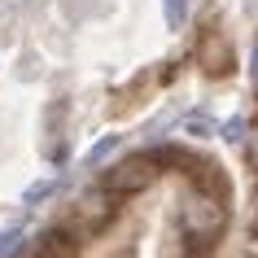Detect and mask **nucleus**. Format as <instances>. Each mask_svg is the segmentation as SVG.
Listing matches in <instances>:
<instances>
[{
	"instance_id": "nucleus-14",
	"label": "nucleus",
	"mask_w": 258,
	"mask_h": 258,
	"mask_svg": "<svg viewBox=\"0 0 258 258\" xmlns=\"http://www.w3.org/2000/svg\"><path fill=\"white\" fill-rule=\"evenodd\" d=\"M184 258H210V249H188Z\"/></svg>"
},
{
	"instance_id": "nucleus-1",
	"label": "nucleus",
	"mask_w": 258,
	"mask_h": 258,
	"mask_svg": "<svg viewBox=\"0 0 258 258\" xmlns=\"http://www.w3.org/2000/svg\"><path fill=\"white\" fill-rule=\"evenodd\" d=\"M179 228L188 236L192 249H210L219 241V232L228 228V206L219 202V197H206V192H192L188 206H184V215H179Z\"/></svg>"
},
{
	"instance_id": "nucleus-9",
	"label": "nucleus",
	"mask_w": 258,
	"mask_h": 258,
	"mask_svg": "<svg viewBox=\"0 0 258 258\" xmlns=\"http://www.w3.org/2000/svg\"><path fill=\"white\" fill-rule=\"evenodd\" d=\"M57 192V179H40V184H31L27 192H22V206H40L44 197H53Z\"/></svg>"
},
{
	"instance_id": "nucleus-8",
	"label": "nucleus",
	"mask_w": 258,
	"mask_h": 258,
	"mask_svg": "<svg viewBox=\"0 0 258 258\" xmlns=\"http://www.w3.org/2000/svg\"><path fill=\"white\" fill-rule=\"evenodd\" d=\"M118 145H122V136H101V140L92 145V149H88V158H83V162H88V166H101V162L109 158V153L118 149Z\"/></svg>"
},
{
	"instance_id": "nucleus-4",
	"label": "nucleus",
	"mask_w": 258,
	"mask_h": 258,
	"mask_svg": "<svg viewBox=\"0 0 258 258\" xmlns=\"http://www.w3.org/2000/svg\"><path fill=\"white\" fill-rule=\"evenodd\" d=\"M35 258H79V236L70 228H48L35 245Z\"/></svg>"
},
{
	"instance_id": "nucleus-3",
	"label": "nucleus",
	"mask_w": 258,
	"mask_h": 258,
	"mask_svg": "<svg viewBox=\"0 0 258 258\" xmlns=\"http://www.w3.org/2000/svg\"><path fill=\"white\" fill-rule=\"evenodd\" d=\"M118 197H114V192H88V197H83L79 206H75V223H79L83 232H105L109 223H114V219H118Z\"/></svg>"
},
{
	"instance_id": "nucleus-7",
	"label": "nucleus",
	"mask_w": 258,
	"mask_h": 258,
	"mask_svg": "<svg viewBox=\"0 0 258 258\" xmlns=\"http://www.w3.org/2000/svg\"><path fill=\"white\" fill-rule=\"evenodd\" d=\"M162 18L171 31H184V22H188V0H162Z\"/></svg>"
},
{
	"instance_id": "nucleus-11",
	"label": "nucleus",
	"mask_w": 258,
	"mask_h": 258,
	"mask_svg": "<svg viewBox=\"0 0 258 258\" xmlns=\"http://www.w3.org/2000/svg\"><path fill=\"white\" fill-rule=\"evenodd\" d=\"M223 140L241 145V140H245V118H232V122H223Z\"/></svg>"
},
{
	"instance_id": "nucleus-12",
	"label": "nucleus",
	"mask_w": 258,
	"mask_h": 258,
	"mask_svg": "<svg viewBox=\"0 0 258 258\" xmlns=\"http://www.w3.org/2000/svg\"><path fill=\"white\" fill-rule=\"evenodd\" d=\"M245 158H249V166H254V171H258V132H254V136H249V149H245Z\"/></svg>"
},
{
	"instance_id": "nucleus-2",
	"label": "nucleus",
	"mask_w": 258,
	"mask_h": 258,
	"mask_svg": "<svg viewBox=\"0 0 258 258\" xmlns=\"http://www.w3.org/2000/svg\"><path fill=\"white\" fill-rule=\"evenodd\" d=\"M158 179V166L140 153V158H127V162H118V166H109L105 171V179H101V188L105 192H114V197H136V192H145Z\"/></svg>"
},
{
	"instance_id": "nucleus-6",
	"label": "nucleus",
	"mask_w": 258,
	"mask_h": 258,
	"mask_svg": "<svg viewBox=\"0 0 258 258\" xmlns=\"http://www.w3.org/2000/svg\"><path fill=\"white\" fill-rule=\"evenodd\" d=\"M22 254H27V236H22V228L0 232V258H22Z\"/></svg>"
},
{
	"instance_id": "nucleus-13",
	"label": "nucleus",
	"mask_w": 258,
	"mask_h": 258,
	"mask_svg": "<svg viewBox=\"0 0 258 258\" xmlns=\"http://www.w3.org/2000/svg\"><path fill=\"white\" fill-rule=\"evenodd\" d=\"M241 9H245V18H258V0H245Z\"/></svg>"
},
{
	"instance_id": "nucleus-15",
	"label": "nucleus",
	"mask_w": 258,
	"mask_h": 258,
	"mask_svg": "<svg viewBox=\"0 0 258 258\" xmlns=\"http://www.w3.org/2000/svg\"><path fill=\"white\" fill-rule=\"evenodd\" d=\"M249 75H254V83H258V44H254V66H249Z\"/></svg>"
},
{
	"instance_id": "nucleus-10",
	"label": "nucleus",
	"mask_w": 258,
	"mask_h": 258,
	"mask_svg": "<svg viewBox=\"0 0 258 258\" xmlns=\"http://www.w3.org/2000/svg\"><path fill=\"white\" fill-rule=\"evenodd\" d=\"M184 132L197 136V140H206V136H215V122L206 118V114H192V118H184Z\"/></svg>"
},
{
	"instance_id": "nucleus-5",
	"label": "nucleus",
	"mask_w": 258,
	"mask_h": 258,
	"mask_svg": "<svg viewBox=\"0 0 258 258\" xmlns=\"http://www.w3.org/2000/svg\"><path fill=\"white\" fill-rule=\"evenodd\" d=\"M202 66H206V75H228V70L236 66L232 44L223 40V35H210V40L202 44Z\"/></svg>"
}]
</instances>
